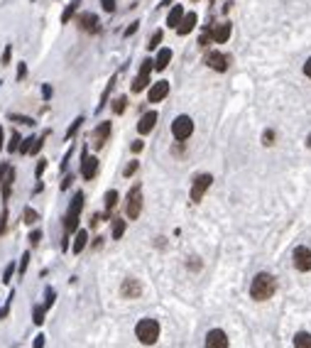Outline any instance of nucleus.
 Here are the masks:
<instances>
[{
  "label": "nucleus",
  "mask_w": 311,
  "mask_h": 348,
  "mask_svg": "<svg viewBox=\"0 0 311 348\" xmlns=\"http://www.w3.org/2000/svg\"><path fill=\"white\" fill-rule=\"evenodd\" d=\"M274 292H277V279L267 272H257L250 282V297L255 302H267Z\"/></svg>",
  "instance_id": "nucleus-1"
},
{
  "label": "nucleus",
  "mask_w": 311,
  "mask_h": 348,
  "mask_svg": "<svg viewBox=\"0 0 311 348\" xmlns=\"http://www.w3.org/2000/svg\"><path fill=\"white\" fill-rule=\"evenodd\" d=\"M84 192H76L74 199H71L69 209H66V216H64V236H71L79 231V216L84 211Z\"/></svg>",
  "instance_id": "nucleus-2"
},
{
  "label": "nucleus",
  "mask_w": 311,
  "mask_h": 348,
  "mask_svg": "<svg viewBox=\"0 0 311 348\" xmlns=\"http://www.w3.org/2000/svg\"><path fill=\"white\" fill-rule=\"evenodd\" d=\"M135 336L140 338V343L152 346V343H157V338H159V324H157L155 319L137 321V326H135Z\"/></svg>",
  "instance_id": "nucleus-3"
},
{
  "label": "nucleus",
  "mask_w": 311,
  "mask_h": 348,
  "mask_svg": "<svg viewBox=\"0 0 311 348\" xmlns=\"http://www.w3.org/2000/svg\"><path fill=\"white\" fill-rule=\"evenodd\" d=\"M152 71H155V59H145L140 64V71H137V76H135V81L130 86V91L132 93H142L145 88H150V76H152Z\"/></svg>",
  "instance_id": "nucleus-4"
},
{
  "label": "nucleus",
  "mask_w": 311,
  "mask_h": 348,
  "mask_svg": "<svg viewBox=\"0 0 311 348\" xmlns=\"http://www.w3.org/2000/svg\"><path fill=\"white\" fill-rule=\"evenodd\" d=\"M142 213V186L140 184H135L130 192H127V199H125V216L130 221H135V218H140Z\"/></svg>",
  "instance_id": "nucleus-5"
},
{
  "label": "nucleus",
  "mask_w": 311,
  "mask_h": 348,
  "mask_svg": "<svg viewBox=\"0 0 311 348\" xmlns=\"http://www.w3.org/2000/svg\"><path fill=\"white\" fill-rule=\"evenodd\" d=\"M171 135H174L177 142H186L194 135V120L189 115H177L174 123H171Z\"/></svg>",
  "instance_id": "nucleus-6"
},
{
  "label": "nucleus",
  "mask_w": 311,
  "mask_h": 348,
  "mask_svg": "<svg viewBox=\"0 0 311 348\" xmlns=\"http://www.w3.org/2000/svg\"><path fill=\"white\" fill-rule=\"evenodd\" d=\"M213 184V177L211 174H206V172H201V174H196L194 177V181H191V192H189V199L194 201V204H198L201 199H203V194L209 192V186Z\"/></svg>",
  "instance_id": "nucleus-7"
},
{
  "label": "nucleus",
  "mask_w": 311,
  "mask_h": 348,
  "mask_svg": "<svg viewBox=\"0 0 311 348\" xmlns=\"http://www.w3.org/2000/svg\"><path fill=\"white\" fill-rule=\"evenodd\" d=\"M76 27L86 32V35H98L100 32V20L96 13H81L76 15Z\"/></svg>",
  "instance_id": "nucleus-8"
},
{
  "label": "nucleus",
  "mask_w": 311,
  "mask_h": 348,
  "mask_svg": "<svg viewBox=\"0 0 311 348\" xmlns=\"http://www.w3.org/2000/svg\"><path fill=\"white\" fill-rule=\"evenodd\" d=\"M96 174H98V160L93 154H88V147L84 145V150H81V177L86 181H91L96 179Z\"/></svg>",
  "instance_id": "nucleus-9"
},
{
  "label": "nucleus",
  "mask_w": 311,
  "mask_h": 348,
  "mask_svg": "<svg viewBox=\"0 0 311 348\" xmlns=\"http://www.w3.org/2000/svg\"><path fill=\"white\" fill-rule=\"evenodd\" d=\"M167 96H169V81L167 79H159L155 84H150V88H147V101L150 103H159Z\"/></svg>",
  "instance_id": "nucleus-10"
},
{
  "label": "nucleus",
  "mask_w": 311,
  "mask_h": 348,
  "mask_svg": "<svg viewBox=\"0 0 311 348\" xmlns=\"http://www.w3.org/2000/svg\"><path fill=\"white\" fill-rule=\"evenodd\" d=\"M111 130H113V125H111V120H103V123H98V125L93 128V133H91V140H93V147L96 150H100L108 140H111Z\"/></svg>",
  "instance_id": "nucleus-11"
},
{
  "label": "nucleus",
  "mask_w": 311,
  "mask_h": 348,
  "mask_svg": "<svg viewBox=\"0 0 311 348\" xmlns=\"http://www.w3.org/2000/svg\"><path fill=\"white\" fill-rule=\"evenodd\" d=\"M292 260H294V267H297L299 272H309L311 270V248L299 245L297 250L292 252Z\"/></svg>",
  "instance_id": "nucleus-12"
},
{
  "label": "nucleus",
  "mask_w": 311,
  "mask_h": 348,
  "mask_svg": "<svg viewBox=\"0 0 311 348\" xmlns=\"http://www.w3.org/2000/svg\"><path fill=\"white\" fill-rule=\"evenodd\" d=\"M203 61H206V67H209V69L218 71V74L228 71V67H230V59H228L226 54H221V52H209Z\"/></svg>",
  "instance_id": "nucleus-13"
},
{
  "label": "nucleus",
  "mask_w": 311,
  "mask_h": 348,
  "mask_svg": "<svg viewBox=\"0 0 311 348\" xmlns=\"http://www.w3.org/2000/svg\"><path fill=\"white\" fill-rule=\"evenodd\" d=\"M13 181H15V169L5 162L0 165V186H3V199L8 201L10 199V189H13Z\"/></svg>",
  "instance_id": "nucleus-14"
},
{
  "label": "nucleus",
  "mask_w": 311,
  "mask_h": 348,
  "mask_svg": "<svg viewBox=\"0 0 311 348\" xmlns=\"http://www.w3.org/2000/svg\"><path fill=\"white\" fill-rule=\"evenodd\" d=\"M211 29V40L216 44H226L230 40V35H233V22H218V25H213Z\"/></svg>",
  "instance_id": "nucleus-15"
},
{
  "label": "nucleus",
  "mask_w": 311,
  "mask_h": 348,
  "mask_svg": "<svg viewBox=\"0 0 311 348\" xmlns=\"http://www.w3.org/2000/svg\"><path fill=\"white\" fill-rule=\"evenodd\" d=\"M120 294H123L125 299H137V297H142V282L135 277H125L123 284H120Z\"/></svg>",
  "instance_id": "nucleus-16"
},
{
  "label": "nucleus",
  "mask_w": 311,
  "mask_h": 348,
  "mask_svg": "<svg viewBox=\"0 0 311 348\" xmlns=\"http://www.w3.org/2000/svg\"><path fill=\"white\" fill-rule=\"evenodd\" d=\"M206 348H228V334L221 331V329H213L206 334V341H203Z\"/></svg>",
  "instance_id": "nucleus-17"
},
{
  "label": "nucleus",
  "mask_w": 311,
  "mask_h": 348,
  "mask_svg": "<svg viewBox=\"0 0 311 348\" xmlns=\"http://www.w3.org/2000/svg\"><path fill=\"white\" fill-rule=\"evenodd\" d=\"M157 118H159V115H157V111L145 113L140 120H137V133H140V135H150V133L155 130V125H157Z\"/></svg>",
  "instance_id": "nucleus-18"
},
{
  "label": "nucleus",
  "mask_w": 311,
  "mask_h": 348,
  "mask_svg": "<svg viewBox=\"0 0 311 348\" xmlns=\"http://www.w3.org/2000/svg\"><path fill=\"white\" fill-rule=\"evenodd\" d=\"M196 20H198V15L196 13H184V17H182V22L177 25V35L179 37H186L191 29L196 27Z\"/></svg>",
  "instance_id": "nucleus-19"
},
{
  "label": "nucleus",
  "mask_w": 311,
  "mask_h": 348,
  "mask_svg": "<svg viewBox=\"0 0 311 348\" xmlns=\"http://www.w3.org/2000/svg\"><path fill=\"white\" fill-rule=\"evenodd\" d=\"M169 61H171V49L169 47H159V52H157V56H155V69L164 71L169 67Z\"/></svg>",
  "instance_id": "nucleus-20"
},
{
  "label": "nucleus",
  "mask_w": 311,
  "mask_h": 348,
  "mask_svg": "<svg viewBox=\"0 0 311 348\" xmlns=\"http://www.w3.org/2000/svg\"><path fill=\"white\" fill-rule=\"evenodd\" d=\"M184 8L182 5H171L169 8V15H167V25H169L171 29H177V25L182 22V17H184Z\"/></svg>",
  "instance_id": "nucleus-21"
},
{
  "label": "nucleus",
  "mask_w": 311,
  "mask_h": 348,
  "mask_svg": "<svg viewBox=\"0 0 311 348\" xmlns=\"http://www.w3.org/2000/svg\"><path fill=\"white\" fill-rule=\"evenodd\" d=\"M86 245H88V233H86V231H76V233H74V245H71V252H74V255H79Z\"/></svg>",
  "instance_id": "nucleus-22"
},
{
  "label": "nucleus",
  "mask_w": 311,
  "mask_h": 348,
  "mask_svg": "<svg viewBox=\"0 0 311 348\" xmlns=\"http://www.w3.org/2000/svg\"><path fill=\"white\" fill-rule=\"evenodd\" d=\"M79 5H81V0H71L69 5L64 8V13H61V25H69L71 20H74V15L79 10Z\"/></svg>",
  "instance_id": "nucleus-23"
},
{
  "label": "nucleus",
  "mask_w": 311,
  "mask_h": 348,
  "mask_svg": "<svg viewBox=\"0 0 311 348\" xmlns=\"http://www.w3.org/2000/svg\"><path fill=\"white\" fill-rule=\"evenodd\" d=\"M115 79H118V76H113V79L108 81V86H106V91L100 93V101H98V106H96V113H100L103 108H106V103H108V96H111V91H113V86H115Z\"/></svg>",
  "instance_id": "nucleus-24"
},
{
  "label": "nucleus",
  "mask_w": 311,
  "mask_h": 348,
  "mask_svg": "<svg viewBox=\"0 0 311 348\" xmlns=\"http://www.w3.org/2000/svg\"><path fill=\"white\" fill-rule=\"evenodd\" d=\"M162 40H164V32L162 29H155L152 32V37H150V42H147V52H155L162 47Z\"/></svg>",
  "instance_id": "nucleus-25"
},
{
  "label": "nucleus",
  "mask_w": 311,
  "mask_h": 348,
  "mask_svg": "<svg viewBox=\"0 0 311 348\" xmlns=\"http://www.w3.org/2000/svg\"><path fill=\"white\" fill-rule=\"evenodd\" d=\"M294 348H311V334L299 331V334L294 336Z\"/></svg>",
  "instance_id": "nucleus-26"
},
{
  "label": "nucleus",
  "mask_w": 311,
  "mask_h": 348,
  "mask_svg": "<svg viewBox=\"0 0 311 348\" xmlns=\"http://www.w3.org/2000/svg\"><path fill=\"white\" fill-rule=\"evenodd\" d=\"M84 120H86L84 115H79V118H74V123H71V125H69V130H66V135H64V140H71V138H74V135L79 133V128L84 125Z\"/></svg>",
  "instance_id": "nucleus-27"
},
{
  "label": "nucleus",
  "mask_w": 311,
  "mask_h": 348,
  "mask_svg": "<svg viewBox=\"0 0 311 348\" xmlns=\"http://www.w3.org/2000/svg\"><path fill=\"white\" fill-rule=\"evenodd\" d=\"M22 221L32 226V223H37V221H40V213H37V211L32 209V206H27V209L22 211Z\"/></svg>",
  "instance_id": "nucleus-28"
},
{
  "label": "nucleus",
  "mask_w": 311,
  "mask_h": 348,
  "mask_svg": "<svg viewBox=\"0 0 311 348\" xmlns=\"http://www.w3.org/2000/svg\"><path fill=\"white\" fill-rule=\"evenodd\" d=\"M123 233H125V221H123V218H113V238L120 240Z\"/></svg>",
  "instance_id": "nucleus-29"
},
{
  "label": "nucleus",
  "mask_w": 311,
  "mask_h": 348,
  "mask_svg": "<svg viewBox=\"0 0 311 348\" xmlns=\"http://www.w3.org/2000/svg\"><path fill=\"white\" fill-rule=\"evenodd\" d=\"M125 108H127V96H118L113 101V113L120 115V113H125Z\"/></svg>",
  "instance_id": "nucleus-30"
},
{
  "label": "nucleus",
  "mask_w": 311,
  "mask_h": 348,
  "mask_svg": "<svg viewBox=\"0 0 311 348\" xmlns=\"http://www.w3.org/2000/svg\"><path fill=\"white\" fill-rule=\"evenodd\" d=\"M115 206H118V192H115V189H111V192H106V209L113 211Z\"/></svg>",
  "instance_id": "nucleus-31"
},
{
  "label": "nucleus",
  "mask_w": 311,
  "mask_h": 348,
  "mask_svg": "<svg viewBox=\"0 0 311 348\" xmlns=\"http://www.w3.org/2000/svg\"><path fill=\"white\" fill-rule=\"evenodd\" d=\"M32 142H34V135H29V138H22L20 147H17V152H20V154H29V150H32Z\"/></svg>",
  "instance_id": "nucleus-32"
},
{
  "label": "nucleus",
  "mask_w": 311,
  "mask_h": 348,
  "mask_svg": "<svg viewBox=\"0 0 311 348\" xmlns=\"http://www.w3.org/2000/svg\"><path fill=\"white\" fill-rule=\"evenodd\" d=\"M20 142H22V138H20V133H15V130H13V135H10V142H8V152H17Z\"/></svg>",
  "instance_id": "nucleus-33"
},
{
  "label": "nucleus",
  "mask_w": 311,
  "mask_h": 348,
  "mask_svg": "<svg viewBox=\"0 0 311 348\" xmlns=\"http://www.w3.org/2000/svg\"><path fill=\"white\" fill-rule=\"evenodd\" d=\"M10 120H13V123H22V125H34V120H32V118H29V115H17V113H10Z\"/></svg>",
  "instance_id": "nucleus-34"
},
{
  "label": "nucleus",
  "mask_w": 311,
  "mask_h": 348,
  "mask_svg": "<svg viewBox=\"0 0 311 348\" xmlns=\"http://www.w3.org/2000/svg\"><path fill=\"white\" fill-rule=\"evenodd\" d=\"M15 270H17V265H15V263H8V265H5V270H3V282H5V284L13 279Z\"/></svg>",
  "instance_id": "nucleus-35"
},
{
  "label": "nucleus",
  "mask_w": 311,
  "mask_h": 348,
  "mask_svg": "<svg viewBox=\"0 0 311 348\" xmlns=\"http://www.w3.org/2000/svg\"><path fill=\"white\" fill-rule=\"evenodd\" d=\"M10 59H13V44H5L3 56H0V64H3V67H8V64H10Z\"/></svg>",
  "instance_id": "nucleus-36"
},
{
  "label": "nucleus",
  "mask_w": 311,
  "mask_h": 348,
  "mask_svg": "<svg viewBox=\"0 0 311 348\" xmlns=\"http://www.w3.org/2000/svg\"><path fill=\"white\" fill-rule=\"evenodd\" d=\"M27 265H29V252H22V258H20V265H17V272H20V277L27 272Z\"/></svg>",
  "instance_id": "nucleus-37"
},
{
  "label": "nucleus",
  "mask_w": 311,
  "mask_h": 348,
  "mask_svg": "<svg viewBox=\"0 0 311 348\" xmlns=\"http://www.w3.org/2000/svg\"><path fill=\"white\" fill-rule=\"evenodd\" d=\"M100 8H103L106 13L113 15L115 10H118V0H100Z\"/></svg>",
  "instance_id": "nucleus-38"
},
{
  "label": "nucleus",
  "mask_w": 311,
  "mask_h": 348,
  "mask_svg": "<svg viewBox=\"0 0 311 348\" xmlns=\"http://www.w3.org/2000/svg\"><path fill=\"white\" fill-rule=\"evenodd\" d=\"M262 145H265V147H272V145H274V130H265V133H262Z\"/></svg>",
  "instance_id": "nucleus-39"
},
{
  "label": "nucleus",
  "mask_w": 311,
  "mask_h": 348,
  "mask_svg": "<svg viewBox=\"0 0 311 348\" xmlns=\"http://www.w3.org/2000/svg\"><path fill=\"white\" fill-rule=\"evenodd\" d=\"M137 29H140V20H135V22H130V25H127V27H125V32H123V37H132V35L137 32Z\"/></svg>",
  "instance_id": "nucleus-40"
},
{
  "label": "nucleus",
  "mask_w": 311,
  "mask_h": 348,
  "mask_svg": "<svg viewBox=\"0 0 311 348\" xmlns=\"http://www.w3.org/2000/svg\"><path fill=\"white\" fill-rule=\"evenodd\" d=\"M211 42H213V40H211V29L206 27V32H203V35L198 37V47H209Z\"/></svg>",
  "instance_id": "nucleus-41"
},
{
  "label": "nucleus",
  "mask_w": 311,
  "mask_h": 348,
  "mask_svg": "<svg viewBox=\"0 0 311 348\" xmlns=\"http://www.w3.org/2000/svg\"><path fill=\"white\" fill-rule=\"evenodd\" d=\"M54 302H57V292L49 287V290H47V299H44V309H49V306L54 304Z\"/></svg>",
  "instance_id": "nucleus-42"
},
{
  "label": "nucleus",
  "mask_w": 311,
  "mask_h": 348,
  "mask_svg": "<svg viewBox=\"0 0 311 348\" xmlns=\"http://www.w3.org/2000/svg\"><path fill=\"white\" fill-rule=\"evenodd\" d=\"M137 167H140V165H137V160H132V162H130L125 169H123V177H132V174L137 172Z\"/></svg>",
  "instance_id": "nucleus-43"
},
{
  "label": "nucleus",
  "mask_w": 311,
  "mask_h": 348,
  "mask_svg": "<svg viewBox=\"0 0 311 348\" xmlns=\"http://www.w3.org/2000/svg\"><path fill=\"white\" fill-rule=\"evenodd\" d=\"M44 311H47L44 306H34V317H32V319H34V324H37V326L44 321Z\"/></svg>",
  "instance_id": "nucleus-44"
},
{
  "label": "nucleus",
  "mask_w": 311,
  "mask_h": 348,
  "mask_svg": "<svg viewBox=\"0 0 311 348\" xmlns=\"http://www.w3.org/2000/svg\"><path fill=\"white\" fill-rule=\"evenodd\" d=\"M40 240H42V231L37 228V231H32V233H29V245L34 248V245H40Z\"/></svg>",
  "instance_id": "nucleus-45"
},
{
  "label": "nucleus",
  "mask_w": 311,
  "mask_h": 348,
  "mask_svg": "<svg viewBox=\"0 0 311 348\" xmlns=\"http://www.w3.org/2000/svg\"><path fill=\"white\" fill-rule=\"evenodd\" d=\"M25 76H27V64L20 61V64H17V81H25Z\"/></svg>",
  "instance_id": "nucleus-46"
},
{
  "label": "nucleus",
  "mask_w": 311,
  "mask_h": 348,
  "mask_svg": "<svg viewBox=\"0 0 311 348\" xmlns=\"http://www.w3.org/2000/svg\"><path fill=\"white\" fill-rule=\"evenodd\" d=\"M44 169H47V160H40V162H37V169H34V177H37V179H42Z\"/></svg>",
  "instance_id": "nucleus-47"
},
{
  "label": "nucleus",
  "mask_w": 311,
  "mask_h": 348,
  "mask_svg": "<svg viewBox=\"0 0 311 348\" xmlns=\"http://www.w3.org/2000/svg\"><path fill=\"white\" fill-rule=\"evenodd\" d=\"M8 231V211H3V216H0V236Z\"/></svg>",
  "instance_id": "nucleus-48"
},
{
  "label": "nucleus",
  "mask_w": 311,
  "mask_h": 348,
  "mask_svg": "<svg viewBox=\"0 0 311 348\" xmlns=\"http://www.w3.org/2000/svg\"><path fill=\"white\" fill-rule=\"evenodd\" d=\"M71 152H74V147H71V150H66V154H64V160H61V172H66V167H69Z\"/></svg>",
  "instance_id": "nucleus-49"
},
{
  "label": "nucleus",
  "mask_w": 311,
  "mask_h": 348,
  "mask_svg": "<svg viewBox=\"0 0 311 348\" xmlns=\"http://www.w3.org/2000/svg\"><path fill=\"white\" fill-rule=\"evenodd\" d=\"M71 181H74V174H66V177L61 179V192H66V189H69Z\"/></svg>",
  "instance_id": "nucleus-50"
},
{
  "label": "nucleus",
  "mask_w": 311,
  "mask_h": 348,
  "mask_svg": "<svg viewBox=\"0 0 311 348\" xmlns=\"http://www.w3.org/2000/svg\"><path fill=\"white\" fill-rule=\"evenodd\" d=\"M301 71H304V76H306V79H311V56L306 59V61H304V67H301Z\"/></svg>",
  "instance_id": "nucleus-51"
},
{
  "label": "nucleus",
  "mask_w": 311,
  "mask_h": 348,
  "mask_svg": "<svg viewBox=\"0 0 311 348\" xmlns=\"http://www.w3.org/2000/svg\"><path fill=\"white\" fill-rule=\"evenodd\" d=\"M42 96H44V101H49V98H52V86H49V84L42 86Z\"/></svg>",
  "instance_id": "nucleus-52"
},
{
  "label": "nucleus",
  "mask_w": 311,
  "mask_h": 348,
  "mask_svg": "<svg viewBox=\"0 0 311 348\" xmlns=\"http://www.w3.org/2000/svg\"><path fill=\"white\" fill-rule=\"evenodd\" d=\"M142 147H145V142H142V140H135L130 150H132V152H142Z\"/></svg>",
  "instance_id": "nucleus-53"
},
{
  "label": "nucleus",
  "mask_w": 311,
  "mask_h": 348,
  "mask_svg": "<svg viewBox=\"0 0 311 348\" xmlns=\"http://www.w3.org/2000/svg\"><path fill=\"white\" fill-rule=\"evenodd\" d=\"M186 267H191V270H198V267H201V260H198V258H194L191 263H186Z\"/></svg>",
  "instance_id": "nucleus-54"
},
{
  "label": "nucleus",
  "mask_w": 311,
  "mask_h": 348,
  "mask_svg": "<svg viewBox=\"0 0 311 348\" xmlns=\"http://www.w3.org/2000/svg\"><path fill=\"white\" fill-rule=\"evenodd\" d=\"M32 348H44V336H42V334L34 338V346H32Z\"/></svg>",
  "instance_id": "nucleus-55"
},
{
  "label": "nucleus",
  "mask_w": 311,
  "mask_h": 348,
  "mask_svg": "<svg viewBox=\"0 0 311 348\" xmlns=\"http://www.w3.org/2000/svg\"><path fill=\"white\" fill-rule=\"evenodd\" d=\"M3 140H5V133H3V128H0V150H3Z\"/></svg>",
  "instance_id": "nucleus-56"
},
{
  "label": "nucleus",
  "mask_w": 311,
  "mask_h": 348,
  "mask_svg": "<svg viewBox=\"0 0 311 348\" xmlns=\"http://www.w3.org/2000/svg\"><path fill=\"white\" fill-rule=\"evenodd\" d=\"M159 5H162V8H169V5H171V0H162Z\"/></svg>",
  "instance_id": "nucleus-57"
},
{
  "label": "nucleus",
  "mask_w": 311,
  "mask_h": 348,
  "mask_svg": "<svg viewBox=\"0 0 311 348\" xmlns=\"http://www.w3.org/2000/svg\"><path fill=\"white\" fill-rule=\"evenodd\" d=\"M306 147H309V150H311V133H309V135H306Z\"/></svg>",
  "instance_id": "nucleus-58"
},
{
  "label": "nucleus",
  "mask_w": 311,
  "mask_h": 348,
  "mask_svg": "<svg viewBox=\"0 0 311 348\" xmlns=\"http://www.w3.org/2000/svg\"><path fill=\"white\" fill-rule=\"evenodd\" d=\"M213 3H216V0H209V5H213Z\"/></svg>",
  "instance_id": "nucleus-59"
},
{
  "label": "nucleus",
  "mask_w": 311,
  "mask_h": 348,
  "mask_svg": "<svg viewBox=\"0 0 311 348\" xmlns=\"http://www.w3.org/2000/svg\"><path fill=\"white\" fill-rule=\"evenodd\" d=\"M29 3H37V0H29Z\"/></svg>",
  "instance_id": "nucleus-60"
},
{
  "label": "nucleus",
  "mask_w": 311,
  "mask_h": 348,
  "mask_svg": "<svg viewBox=\"0 0 311 348\" xmlns=\"http://www.w3.org/2000/svg\"><path fill=\"white\" fill-rule=\"evenodd\" d=\"M194 3H198V0H194Z\"/></svg>",
  "instance_id": "nucleus-61"
}]
</instances>
